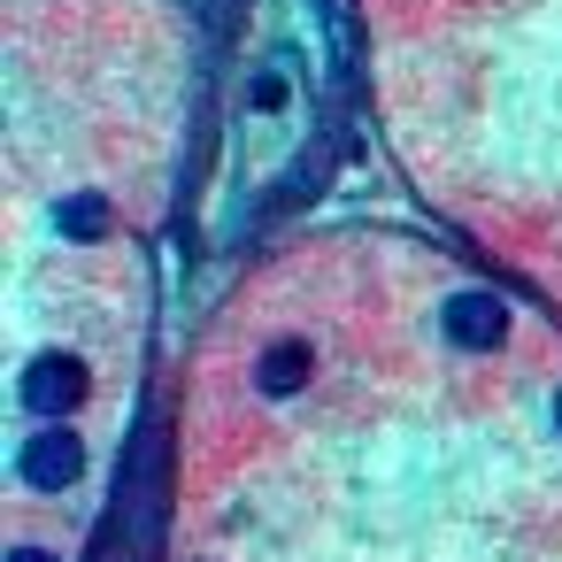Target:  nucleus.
Instances as JSON below:
<instances>
[{
    "label": "nucleus",
    "mask_w": 562,
    "mask_h": 562,
    "mask_svg": "<svg viewBox=\"0 0 562 562\" xmlns=\"http://www.w3.org/2000/svg\"><path fill=\"white\" fill-rule=\"evenodd\" d=\"M301 378H308V347L301 339H285V347H270L262 355V370H255V385L278 401V393H301Z\"/></svg>",
    "instance_id": "obj_4"
},
{
    "label": "nucleus",
    "mask_w": 562,
    "mask_h": 562,
    "mask_svg": "<svg viewBox=\"0 0 562 562\" xmlns=\"http://www.w3.org/2000/svg\"><path fill=\"white\" fill-rule=\"evenodd\" d=\"M16 401H24L32 416H63V408H78V401H86V362H78V355H40V362L24 370Z\"/></svg>",
    "instance_id": "obj_2"
},
{
    "label": "nucleus",
    "mask_w": 562,
    "mask_h": 562,
    "mask_svg": "<svg viewBox=\"0 0 562 562\" xmlns=\"http://www.w3.org/2000/svg\"><path fill=\"white\" fill-rule=\"evenodd\" d=\"M9 562H55L47 547H9Z\"/></svg>",
    "instance_id": "obj_6"
},
{
    "label": "nucleus",
    "mask_w": 562,
    "mask_h": 562,
    "mask_svg": "<svg viewBox=\"0 0 562 562\" xmlns=\"http://www.w3.org/2000/svg\"><path fill=\"white\" fill-rule=\"evenodd\" d=\"M439 331H447L454 347L485 355V347H501V339H508V308H501L493 293H454V301L439 308Z\"/></svg>",
    "instance_id": "obj_3"
},
{
    "label": "nucleus",
    "mask_w": 562,
    "mask_h": 562,
    "mask_svg": "<svg viewBox=\"0 0 562 562\" xmlns=\"http://www.w3.org/2000/svg\"><path fill=\"white\" fill-rule=\"evenodd\" d=\"M554 424H562V393H554Z\"/></svg>",
    "instance_id": "obj_7"
},
{
    "label": "nucleus",
    "mask_w": 562,
    "mask_h": 562,
    "mask_svg": "<svg viewBox=\"0 0 562 562\" xmlns=\"http://www.w3.org/2000/svg\"><path fill=\"white\" fill-rule=\"evenodd\" d=\"M101 224H109V209H101V201H70V209H63V232H86V239H93Z\"/></svg>",
    "instance_id": "obj_5"
},
{
    "label": "nucleus",
    "mask_w": 562,
    "mask_h": 562,
    "mask_svg": "<svg viewBox=\"0 0 562 562\" xmlns=\"http://www.w3.org/2000/svg\"><path fill=\"white\" fill-rule=\"evenodd\" d=\"M78 470H86V439H78V431H63V424L32 431V439L16 447V477H24V485H40V493L78 485Z\"/></svg>",
    "instance_id": "obj_1"
}]
</instances>
